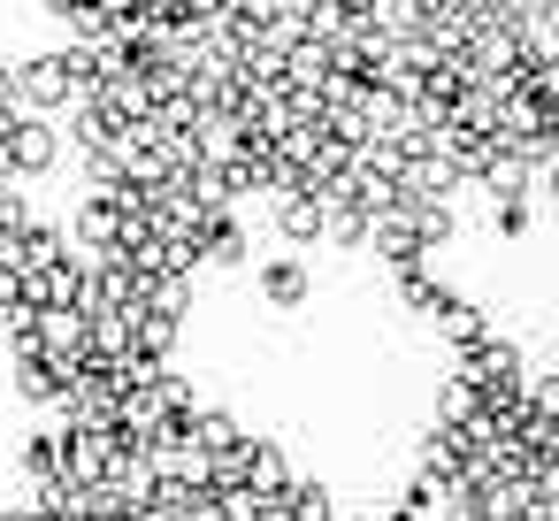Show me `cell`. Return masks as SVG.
Listing matches in <instances>:
<instances>
[{"mask_svg": "<svg viewBox=\"0 0 559 521\" xmlns=\"http://www.w3.org/2000/svg\"><path fill=\"white\" fill-rule=\"evenodd\" d=\"M200 445H215V452H230V445H238V429H230L223 414H207V422H200Z\"/></svg>", "mask_w": 559, "mask_h": 521, "instance_id": "6da1fadb", "label": "cell"}]
</instances>
